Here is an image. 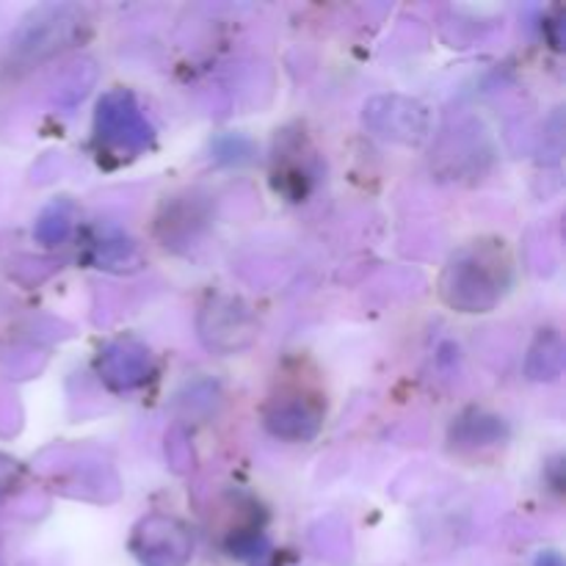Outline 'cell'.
<instances>
[{"label":"cell","mask_w":566,"mask_h":566,"mask_svg":"<svg viewBox=\"0 0 566 566\" xmlns=\"http://www.w3.org/2000/svg\"><path fill=\"white\" fill-rule=\"evenodd\" d=\"M512 282V260L497 243H473L451 260L442 280L448 302L464 313L495 307Z\"/></svg>","instance_id":"6da1fadb"},{"label":"cell","mask_w":566,"mask_h":566,"mask_svg":"<svg viewBox=\"0 0 566 566\" xmlns=\"http://www.w3.org/2000/svg\"><path fill=\"white\" fill-rule=\"evenodd\" d=\"M155 130L127 88H111L94 114V144L99 158L130 160L149 149Z\"/></svg>","instance_id":"7a4b0ae2"},{"label":"cell","mask_w":566,"mask_h":566,"mask_svg":"<svg viewBox=\"0 0 566 566\" xmlns=\"http://www.w3.org/2000/svg\"><path fill=\"white\" fill-rule=\"evenodd\" d=\"M81 11L72 6H44L22 22L11 48L22 61L50 59L81 36Z\"/></svg>","instance_id":"3957f363"},{"label":"cell","mask_w":566,"mask_h":566,"mask_svg":"<svg viewBox=\"0 0 566 566\" xmlns=\"http://www.w3.org/2000/svg\"><path fill=\"white\" fill-rule=\"evenodd\" d=\"M130 553L142 566H188L193 556V536L180 520L149 514L133 528Z\"/></svg>","instance_id":"277c9868"},{"label":"cell","mask_w":566,"mask_h":566,"mask_svg":"<svg viewBox=\"0 0 566 566\" xmlns=\"http://www.w3.org/2000/svg\"><path fill=\"white\" fill-rule=\"evenodd\" d=\"M324 420V403L321 392L307 390L302 385L280 387L265 409V426L274 437L291 442H307L318 434Z\"/></svg>","instance_id":"5b68a950"},{"label":"cell","mask_w":566,"mask_h":566,"mask_svg":"<svg viewBox=\"0 0 566 566\" xmlns=\"http://www.w3.org/2000/svg\"><path fill=\"white\" fill-rule=\"evenodd\" d=\"M99 379L116 392H127L142 387L153 374V354L136 340H116L99 352L97 359Z\"/></svg>","instance_id":"8992f818"},{"label":"cell","mask_w":566,"mask_h":566,"mask_svg":"<svg viewBox=\"0 0 566 566\" xmlns=\"http://www.w3.org/2000/svg\"><path fill=\"white\" fill-rule=\"evenodd\" d=\"M381 105H387V111H374L370 108L368 119L370 125L379 130V136L396 138V142H420L426 136V127H429V119H426V108H420L412 99L390 97L381 99Z\"/></svg>","instance_id":"52a82bcc"},{"label":"cell","mask_w":566,"mask_h":566,"mask_svg":"<svg viewBox=\"0 0 566 566\" xmlns=\"http://www.w3.org/2000/svg\"><path fill=\"white\" fill-rule=\"evenodd\" d=\"M238 307H241V304L232 302V298L216 302L213 307H210V326L202 332L208 346L232 352V348H241L252 340L254 326L249 324V313Z\"/></svg>","instance_id":"ba28073f"},{"label":"cell","mask_w":566,"mask_h":566,"mask_svg":"<svg viewBox=\"0 0 566 566\" xmlns=\"http://www.w3.org/2000/svg\"><path fill=\"white\" fill-rule=\"evenodd\" d=\"M88 252L97 269L125 271L127 265H138L136 243L119 230H99V235L88 243Z\"/></svg>","instance_id":"9c48e42d"},{"label":"cell","mask_w":566,"mask_h":566,"mask_svg":"<svg viewBox=\"0 0 566 566\" xmlns=\"http://www.w3.org/2000/svg\"><path fill=\"white\" fill-rule=\"evenodd\" d=\"M506 437V426L495 415H484L479 409L462 415L453 426V440L459 446H495Z\"/></svg>","instance_id":"30bf717a"},{"label":"cell","mask_w":566,"mask_h":566,"mask_svg":"<svg viewBox=\"0 0 566 566\" xmlns=\"http://www.w3.org/2000/svg\"><path fill=\"white\" fill-rule=\"evenodd\" d=\"M72 227H75V205L70 199H55L53 205L42 210L36 221V230L33 235L44 243V247H55V243H64L70 238Z\"/></svg>","instance_id":"8fae6325"},{"label":"cell","mask_w":566,"mask_h":566,"mask_svg":"<svg viewBox=\"0 0 566 566\" xmlns=\"http://www.w3.org/2000/svg\"><path fill=\"white\" fill-rule=\"evenodd\" d=\"M528 374L536 381L556 379L562 374V337L553 329H542V335L536 337L528 357Z\"/></svg>","instance_id":"7c38bea8"},{"label":"cell","mask_w":566,"mask_h":566,"mask_svg":"<svg viewBox=\"0 0 566 566\" xmlns=\"http://www.w3.org/2000/svg\"><path fill=\"white\" fill-rule=\"evenodd\" d=\"M17 475H20V468H17V462L0 457V492L11 490V486H14V481H17Z\"/></svg>","instance_id":"4fadbf2b"},{"label":"cell","mask_w":566,"mask_h":566,"mask_svg":"<svg viewBox=\"0 0 566 566\" xmlns=\"http://www.w3.org/2000/svg\"><path fill=\"white\" fill-rule=\"evenodd\" d=\"M534 566H564V558L558 556V553L547 551V553H542L539 558H536Z\"/></svg>","instance_id":"5bb4252c"}]
</instances>
